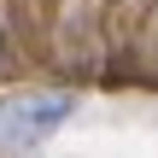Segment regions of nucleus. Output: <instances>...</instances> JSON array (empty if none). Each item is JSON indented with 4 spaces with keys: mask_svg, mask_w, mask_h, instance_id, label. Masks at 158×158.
Segmentation results:
<instances>
[{
    "mask_svg": "<svg viewBox=\"0 0 158 158\" xmlns=\"http://www.w3.org/2000/svg\"><path fill=\"white\" fill-rule=\"evenodd\" d=\"M70 117V94H12L0 100V147H41Z\"/></svg>",
    "mask_w": 158,
    "mask_h": 158,
    "instance_id": "nucleus-1",
    "label": "nucleus"
},
{
    "mask_svg": "<svg viewBox=\"0 0 158 158\" xmlns=\"http://www.w3.org/2000/svg\"><path fill=\"white\" fill-rule=\"evenodd\" d=\"M6 59H12V41H6V29H0V70H6Z\"/></svg>",
    "mask_w": 158,
    "mask_h": 158,
    "instance_id": "nucleus-2",
    "label": "nucleus"
}]
</instances>
